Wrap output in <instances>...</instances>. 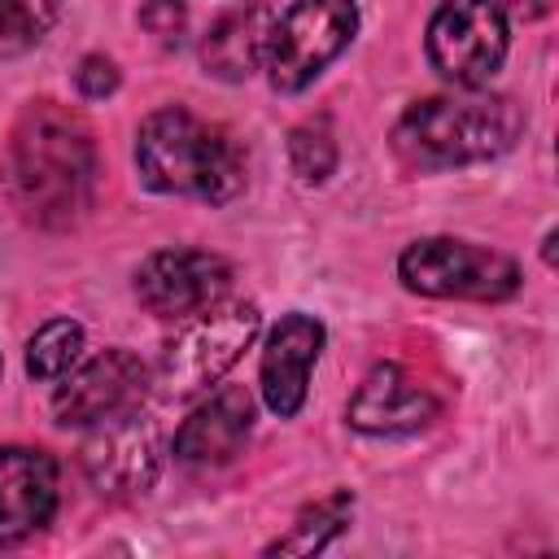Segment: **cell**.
<instances>
[{
	"mask_svg": "<svg viewBox=\"0 0 559 559\" xmlns=\"http://www.w3.org/2000/svg\"><path fill=\"white\" fill-rule=\"evenodd\" d=\"M74 83H79V92H83L87 100H105V96L118 87V66H114L109 57H100V52H87V57L79 61V70H74Z\"/></svg>",
	"mask_w": 559,
	"mask_h": 559,
	"instance_id": "21",
	"label": "cell"
},
{
	"mask_svg": "<svg viewBox=\"0 0 559 559\" xmlns=\"http://www.w3.org/2000/svg\"><path fill=\"white\" fill-rule=\"evenodd\" d=\"M271 26H275V13L262 0H245V4L227 9V13H218L214 26L201 39V66H205V74H214L223 83L249 79L262 66V57H266Z\"/></svg>",
	"mask_w": 559,
	"mask_h": 559,
	"instance_id": "15",
	"label": "cell"
},
{
	"mask_svg": "<svg viewBox=\"0 0 559 559\" xmlns=\"http://www.w3.org/2000/svg\"><path fill=\"white\" fill-rule=\"evenodd\" d=\"M428 61L454 87H480L507 57L511 26L498 0H441L428 22Z\"/></svg>",
	"mask_w": 559,
	"mask_h": 559,
	"instance_id": "7",
	"label": "cell"
},
{
	"mask_svg": "<svg viewBox=\"0 0 559 559\" xmlns=\"http://www.w3.org/2000/svg\"><path fill=\"white\" fill-rule=\"evenodd\" d=\"M83 445V472L100 498H140L162 472V432L148 415L122 411L100 424Z\"/></svg>",
	"mask_w": 559,
	"mask_h": 559,
	"instance_id": "8",
	"label": "cell"
},
{
	"mask_svg": "<svg viewBox=\"0 0 559 559\" xmlns=\"http://www.w3.org/2000/svg\"><path fill=\"white\" fill-rule=\"evenodd\" d=\"M148 389V371L131 349H105L87 362H74L52 393V415L66 428H92L109 415L135 411Z\"/></svg>",
	"mask_w": 559,
	"mask_h": 559,
	"instance_id": "9",
	"label": "cell"
},
{
	"mask_svg": "<svg viewBox=\"0 0 559 559\" xmlns=\"http://www.w3.org/2000/svg\"><path fill=\"white\" fill-rule=\"evenodd\" d=\"M140 26L162 44H179V35L188 26V9H183V0H144L140 4Z\"/></svg>",
	"mask_w": 559,
	"mask_h": 559,
	"instance_id": "20",
	"label": "cell"
},
{
	"mask_svg": "<svg viewBox=\"0 0 559 559\" xmlns=\"http://www.w3.org/2000/svg\"><path fill=\"white\" fill-rule=\"evenodd\" d=\"M319 354H323V323L314 314L293 310L271 328L262 367H258V384H262V402L280 419H293L301 411Z\"/></svg>",
	"mask_w": 559,
	"mask_h": 559,
	"instance_id": "11",
	"label": "cell"
},
{
	"mask_svg": "<svg viewBox=\"0 0 559 559\" xmlns=\"http://www.w3.org/2000/svg\"><path fill=\"white\" fill-rule=\"evenodd\" d=\"M9 175H13L17 205L31 223L39 227L74 223L87 210L96 188L92 127L57 100H31L13 127Z\"/></svg>",
	"mask_w": 559,
	"mask_h": 559,
	"instance_id": "1",
	"label": "cell"
},
{
	"mask_svg": "<svg viewBox=\"0 0 559 559\" xmlns=\"http://www.w3.org/2000/svg\"><path fill=\"white\" fill-rule=\"evenodd\" d=\"M358 4L354 0H293L266 39L262 70L275 92L310 87L354 39Z\"/></svg>",
	"mask_w": 559,
	"mask_h": 559,
	"instance_id": "4",
	"label": "cell"
},
{
	"mask_svg": "<svg viewBox=\"0 0 559 559\" xmlns=\"http://www.w3.org/2000/svg\"><path fill=\"white\" fill-rule=\"evenodd\" d=\"M520 127L524 118L515 100L480 87H463L415 100L393 127V148L415 170H450L507 153Z\"/></svg>",
	"mask_w": 559,
	"mask_h": 559,
	"instance_id": "3",
	"label": "cell"
},
{
	"mask_svg": "<svg viewBox=\"0 0 559 559\" xmlns=\"http://www.w3.org/2000/svg\"><path fill=\"white\" fill-rule=\"evenodd\" d=\"M437 397L397 362H380L367 371L358 393L345 406L349 428L371 432V437H397V432H419L437 419Z\"/></svg>",
	"mask_w": 559,
	"mask_h": 559,
	"instance_id": "12",
	"label": "cell"
},
{
	"mask_svg": "<svg viewBox=\"0 0 559 559\" xmlns=\"http://www.w3.org/2000/svg\"><path fill=\"white\" fill-rule=\"evenodd\" d=\"M135 166L140 179L166 197H197L223 205L245 188V153L231 131L197 118L183 105H166L140 122Z\"/></svg>",
	"mask_w": 559,
	"mask_h": 559,
	"instance_id": "2",
	"label": "cell"
},
{
	"mask_svg": "<svg viewBox=\"0 0 559 559\" xmlns=\"http://www.w3.org/2000/svg\"><path fill=\"white\" fill-rule=\"evenodd\" d=\"M231 288L227 258L210 249H162L135 271V297L157 319H188Z\"/></svg>",
	"mask_w": 559,
	"mask_h": 559,
	"instance_id": "10",
	"label": "cell"
},
{
	"mask_svg": "<svg viewBox=\"0 0 559 559\" xmlns=\"http://www.w3.org/2000/svg\"><path fill=\"white\" fill-rule=\"evenodd\" d=\"M57 511V463L44 450H0V550L39 533Z\"/></svg>",
	"mask_w": 559,
	"mask_h": 559,
	"instance_id": "13",
	"label": "cell"
},
{
	"mask_svg": "<svg viewBox=\"0 0 559 559\" xmlns=\"http://www.w3.org/2000/svg\"><path fill=\"white\" fill-rule=\"evenodd\" d=\"M61 0H0V52H22L48 35Z\"/></svg>",
	"mask_w": 559,
	"mask_h": 559,
	"instance_id": "19",
	"label": "cell"
},
{
	"mask_svg": "<svg viewBox=\"0 0 559 559\" xmlns=\"http://www.w3.org/2000/svg\"><path fill=\"white\" fill-rule=\"evenodd\" d=\"M349 515H354V498H349V489H336V493L310 502L288 524V533L266 546V555H314V550H328L345 533Z\"/></svg>",
	"mask_w": 559,
	"mask_h": 559,
	"instance_id": "16",
	"label": "cell"
},
{
	"mask_svg": "<svg viewBox=\"0 0 559 559\" xmlns=\"http://www.w3.org/2000/svg\"><path fill=\"white\" fill-rule=\"evenodd\" d=\"M397 275L419 297H459V301H502L520 288V266L485 245L454 236H424L402 249Z\"/></svg>",
	"mask_w": 559,
	"mask_h": 559,
	"instance_id": "6",
	"label": "cell"
},
{
	"mask_svg": "<svg viewBox=\"0 0 559 559\" xmlns=\"http://www.w3.org/2000/svg\"><path fill=\"white\" fill-rule=\"evenodd\" d=\"M288 162L301 183H323L336 170V135L328 118H310L288 135Z\"/></svg>",
	"mask_w": 559,
	"mask_h": 559,
	"instance_id": "18",
	"label": "cell"
},
{
	"mask_svg": "<svg viewBox=\"0 0 559 559\" xmlns=\"http://www.w3.org/2000/svg\"><path fill=\"white\" fill-rule=\"evenodd\" d=\"M262 328V314L253 301H227L218 297L214 306L188 314L183 332L166 345L162 358V384L175 397H192V393H210L231 362L253 345Z\"/></svg>",
	"mask_w": 559,
	"mask_h": 559,
	"instance_id": "5",
	"label": "cell"
},
{
	"mask_svg": "<svg viewBox=\"0 0 559 559\" xmlns=\"http://www.w3.org/2000/svg\"><path fill=\"white\" fill-rule=\"evenodd\" d=\"M249 432H253V393L245 384H223L179 424L170 454L188 467H218L240 454Z\"/></svg>",
	"mask_w": 559,
	"mask_h": 559,
	"instance_id": "14",
	"label": "cell"
},
{
	"mask_svg": "<svg viewBox=\"0 0 559 559\" xmlns=\"http://www.w3.org/2000/svg\"><path fill=\"white\" fill-rule=\"evenodd\" d=\"M83 354V328L74 319L44 323L26 345V376L39 384H57Z\"/></svg>",
	"mask_w": 559,
	"mask_h": 559,
	"instance_id": "17",
	"label": "cell"
}]
</instances>
